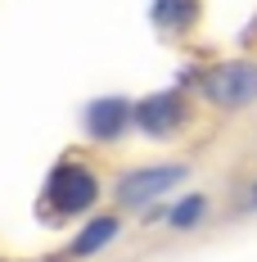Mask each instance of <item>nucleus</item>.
Listing matches in <instances>:
<instances>
[{
    "label": "nucleus",
    "instance_id": "obj_3",
    "mask_svg": "<svg viewBox=\"0 0 257 262\" xmlns=\"http://www.w3.org/2000/svg\"><path fill=\"white\" fill-rule=\"evenodd\" d=\"M199 95L221 113L257 104V59H221L207 73H199Z\"/></svg>",
    "mask_w": 257,
    "mask_h": 262
},
{
    "label": "nucleus",
    "instance_id": "obj_6",
    "mask_svg": "<svg viewBox=\"0 0 257 262\" xmlns=\"http://www.w3.org/2000/svg\"><path fill=\"white\" fill-rule=\"evenodd\" d=\"M149 23L162 36H190L203 23V0H154L149 5Z\"/></svg>",
    "mask_w": 257,
    "mask_h": 262
},
{
    "label": "nucleus",
    "instance_id": "obj_5",
    "mask_svg": "<svg viewBox=\"0 0 257 262\" xmlns=\"http://www.w3.org/2000/svg\"><path fill=\"white\" fill-rule=\"evenodd\" d=\"M81 131L95 145H118L135 131V100L127 95H100L81 108Z\"/></svg>",
    "mask_w": 257,
    "mask_h": 262
},
{
    "label": "nucleus",
    "instance_id": "obj_2",
    "mask_svg": "<svg viewBox=\"0 0 257 262\" xmlns=\"http://www.w3.org/2000/svg\"><path fill=\"white\" fill-rule=\"evenodd\" d=\"M190 181V163H140V167H127L118 172L113 181V204L118 212H140L158 204L162 194H172Z\"/></svg>",
    "mask_w": 257,
    "mask_h": 262
},
{
    "label": "nucleus",
    "instance_id": "obj_4",
    "mask_svg": "<svg viewBox=\"0 0 257 262\" xmlns=\"http://www.w3.org/2000/svg\"><path fill=\"white\" fill-rule=\"evenodd\" d=\"M190 122V95L185 91H154L135 100V131L149 140H176Z\"/></svg>",
    "mask_w": 257,
    "mask_h": 262
},
{
    "label": "nucleus",
    "instance_id": "obj_8",
    "mask_svg": "<svg viewBox=\"0 0 257 262\" xmlns=\"http://www.w3.org/2000/svg\"><path fill=\"white\" fill-rule=\"evenodd\" d=\"M203 217H207V199H203V194H185V199H176V204L167 208V226L190 231V226H199Z\"/></svg>",
    "mask_w": 257,
    "mask_h": 262
},
{
    "label": "nucleus",
    "instance_id": "obj_1",
    "mask_svg": "<svg viewBox=\"0 0 257 262\" xmlns=\"http://www.w3.org/2000/svg\"><path fill=\"white\" fill-rule=\"evenodd\" d=\"M100 172L86 158L68 154L50 167V177L41 185V222H73V217H90L100 204Z\"/></svg>",
    "mask_w": 257,
    "mask_h": 262
},
{
    "label": "nucleus",
    "instance_id": "obj_9",
    "mask_svg": "<svg viewBox=\"0 0 257 262\" xmlns=\"http://www.w3.org/2000/svg\"><path fill=\"white\" fill-rule=\"evenodd\" d=\"M248 204H253V208H257V185H253V194H248Z\"/></svg>",
    "mask_w": 257,
    "mask_h": 262
},
{
    "label": "nucleus",
    "instance_id": "obj_7",
    "mask_svg": "<svg viewBox=\"0 0 257 262\" xmlns=\"http://www.w3.org/2000/svg\"><path fill=\"white\" fill-rule=\"evenodd\" d=\"M118 231H122V217H118V212H90V222L73 235L68 253H73V258H95V253H104V249L118 239Z\"/></svg>",
    "mask_w": 257,
    "mask_h": 262
}]
</instances>
